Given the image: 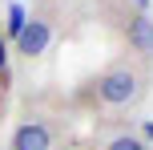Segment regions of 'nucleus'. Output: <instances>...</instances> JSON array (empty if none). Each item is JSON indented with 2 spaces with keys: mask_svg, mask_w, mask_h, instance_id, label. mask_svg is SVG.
Here are the masks:
<instances>
[{
  "mask_svg": "<svg viewBox=\"0 0 153 150\" xmlns=\"http://www.w3.org/2000/svg\"><path fill=\"white\" fill-rule=\"evenodd\" d=\"M145 89H149V77H145V69H141L137 61H117V65H109L97 77L93 93H97V102L109 106V110H125V106H137L141 97H145Z\"/></svg>",
  "mask_w": 153,
  "mask_h": 150,
  "instance_id": "f257e3e1",
  "label": "nucleus"
},
{
  "mask_svg": "<svg viewBox=\"0 0 153 150\" xmlns=\"http://www.w3.org/2000/svg\"><path fill=\"white\" fill-rule=\"evenodd\" d=\"M8 150H56V130L45 114H24L12 126Z\"/></svg>",
  "mask_w": 153,
  "mask_h": 150,
  "instance_id": "f03ea898",
  "label": "nucleus"
},
{
  "mask_svg": "<svg viewBox=\"0 0 153 150\" xmlns=\"http://www.w3.org/2000/svg\"><path fill=\"white\" fill-rule=\"evenodd\" d=\"M48 37H53V20H48L45 12H36V16H32V24L20 32L16 45H20L24 57H40V53H45V45H48Z\"/></svg>",
  "mask_w": 153,
  "mask_h": 150,
  "instance_id": "7ed1b4c3",
  "label": "nucleus"
},
{
  "mask_svg": "<svg viewBox=\"0 0 153 150\" xmlns=\"http://www.w3.org/2000/svg\"><path fill=\"white\" fill-rule=\"evenodd\" d=\"M125 41H129L133 53L153 57V20H149V16H141V12H133L129 20H125Z\"/></svg>",
  "mask_w": 153,
  "mask_h": 150,
  "instance_id": "20e7f679",
  "label": "nucleus"
},
{
  "mask_svg": "<svg viewBox=\"0 0 153 150\" xmlns=\"http://www.w3.org/2000/svg\"><path fill=\"white\" fill-rule=\"evenodd\" d=\"M101 150H149V142H145L141 134H133V130H121V134L105 138V142H101Z\"/></svg>",
  "mask_w": 153,
  "mask_h": 150,
  "instance_id": "39448f33",
  "label": "nucleus"
}]
</instances>
